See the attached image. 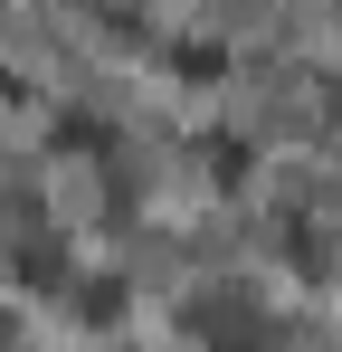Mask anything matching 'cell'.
<instances>
[{
    "mask_svg": "<svg viewBox=\"0 0 342 352\" xmlns=\"http://www.w3.org/2000/svg\"><path fill=\"white\" fill-rule=\"evenodd\" d=\"M181 333H276V324H266L247 295H209V305H190V314H181Z\"/></svg>",
    "mask_w": 342,
    "mask_h": 352,
    "instance_id": "cell-2",
    "label": "cell"
},
{
    "mask_svg": "<svg viewBox=\"0 0 342 352\" xmlns=\"http://www.w3.org/2000/svg\"><path fill=\"white\" fill-rule=\"evenodd\" d=\"M0 267H10L19 286H57V276H67V248H57L48 229H29V238H19V248L0 238Z\"/></svg>",
    "mask_w": 342,
    "mask_h": 352,
    "instance_id": "cell-1",
    "label": "cell"
},
{
    "mask_svg": "<svg viewBox=\"0 0 342 352\" xmlns=\"http://www.w3.org/2000/svg\"><path fill=\"white\" fill-rule=\"evenodd\" d=\"M171 76H181V86H219V76H228V58L209 48V38H181V58H171Z\"/></svg>",
    "mask_w": 342,
    "mask_h": 352,
    "instance_id": "cell-4",
    "label": "cell"
},
{
    "mask_svg": "<svg viewBox=\"0 0 342 352\" xmlns=\"http://www.w3.org/2000/svg\"><path fill=\"white\" fill-rule=\"evenodd\" d=\"M200 162H209V181H219V190H238V181L257 172V153H247V143H228V133H209V143H200Z\"/></svg>",
    "mask_w": 342,
    "mask_h": 352,
    "instance_id": "cell-3",
    "label": "cell"
}]
</instances>
